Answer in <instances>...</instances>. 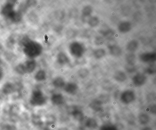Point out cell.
Instances as JSON below:
<instances>
[{
  "label": "cell",
  "instance_id": "cell-1",
  "mask_svg": "<svg viewBox=\"0 0 156 130\" xmlns=\"http://www.w3.org/2000/svg\"><path fill=\"white\" fill-rule=\"evenodd\" d=\"M23 51L25 54L31 58L39 56L42 51V45L39 43L32 41H27L24 44Z\"/></svg>",
  "mask_w": 156,
  "mask_h": 130
},
{
  "label": "cell",
  "instance_id": "cell-2",
  "mask_svg": "<svg viewBox=\"0 0 156 130\" xmlns=\"http://www.w3.org/2000/svg\"><path fill=\"white\" fill-rule=\"evenodd\" d=\"M46 100L43 92L41 89L36 88L32 92L30 103L34 106H42L46 103Z\"/></svg>",
  "mask_w": 156,
  "mask_h": 130
},
{
  "label": "cell",
  "instance_id": "cell-3",
  "mask_svg": "<svg viewBox=\"0 0 156 130\" xmlns=\"http://www.w3.org/2000/svg\"><path fill=\"white\" fill-rule=\"evenodd\" d=\"M2 14L5 17L13 21L17 14V13L14 11V4L11 2L7 3L2 8Z\"/></svg>",
  "mask_w": 156,
  "mask_h": 130
},
{
  "label": "cell",
  "instance_id": "cell-4",
  "mask_svg": "<svg viewBox=\"0 0 156 130\" xmlns=\"http://www.w3.org/2000/svg\"><path fill=\"white\" fill-rule=\"evenodd\" d=\"M25 68L27 73H32L34 71L36 67V63L34 60H28L25 62Z\"/></svg>",
  "mask_w": 156,
  "mask_h": 130
},
{
  "label": "cell",
  "instance_id": "cell-5",
  "mask_svg": "<svg viewBox=\"0 0 156 130\" xmlns=\"http://www.w3.org/2000/svg\"><path fill=\"white\" fill-rule=\"evenodd\" d=\"M52 103L55 105H59L62 104L63 101V98L61 95L59 94H54L51 98Z\"/></svg>",
  "mask_w": 156,
  "mask_h": 130
},
{
  "label": "cell",
  "instance_id": "cell-6",
  "mask_svg": "<svg viewBox=\"0 0 156 130\" xmlns=\"http://www.w3.org/2000/svg\"><path fill=\"white\" fill-rule=\"evenodd\" d=\"M14 86L11 83L7 82L3 85L2 92L5 94L9 95L14 91Z\"/></svg>",
  "mask_w": 156,
  "mask_h": 130
},
{
  "label": "cell",
  "instance_id": "cell-7",
  "mask_svg": "<svg viewBox=\"0 0 156 130\" xmlns=\"http://www.w3.org/2000/svg\"><path fill=\"white\" fill-rule=\"evenodd\" d=\"M46 77V73L43 70H40L35 74L34 78L38 82H42L45 80Z\"/></svg>",
  "mask_w": 156,
  "mask_h": 130
},
{
  "label": "cell",
  "instance_id": "cell-8",
  "mask_svg": "<svg viewBox=\"0 0 156 130\" xmlns=\"http://www.w3.org/2000/svg\"><path fill=\"white\" fill-rule=\"evenodd\" d=\"M32 122L34 125L40 126L43 124V121L41 117L38 115H34L32 118Z\"/></svg>",
  "mask_w": 156,
  "mask_h": 130
},
{
  "label": "cell",
  "instance_id": "cell-9",
  "mask_svg": "<svg viewBox=\"0 0 156 130\" xmlns=\"http://www.w3.org/2000/svg\"><path fill=\"white\" fill-rule=\"evenodd\" d=\"M16 70L17 72L19 73L20 74H24L27 73L25 65L23 64H19L16 67Z\"/></svg>",
  "mask_w": 156,
  "mask_h": 130
},
{
  "label": "cell",
  "instance_id": "cell-10",
  "mask_svg": "<svg viewBox=\"0 0 156 130\" xmlns=\"http://www.w3.org/2000/svg\"><path fill=\"white\" fill-rule=\"evenodd\" d=\"M1 130H17V127L14 125L4 124L1 127Z\"/></svg>",
  "mask_w": 156,
  "mask_h": 130
},
{
  "label": "cell",
  "instance_id": "cell-11",
  "mask_svg": "<svg viewBox=\"0 0 156 130\" xmlns=\"http://www.w3.org/2000/svg\"><path fill=\"white\" fill-rule=\"evenodd\" d=\"M53 85L56 87H62L63 85L62 81L60 78H56L54 81Z\"/></svg>",
  "mask_w": 156,
  "mask_h": 130
},
{
  "label": "cell",
  "instance_id": "cell-12",
  "mask_svg": "<svg viewBox=\"0 0 156 130\" xmlns=\"http://www.w3.org/2000/svg\"><path fill=\"white\" fill-rule=\"evenodd\" d=\"M46 121L47 123L49 124H52L54 123L55 122V117L53 115H50V116L47 117Z\"/></svg>",
  "mask_w": 156,
  "mask_h": 130
},
{
  "label": "cell",
  "instance_id": "cell-13",
  "mask_svg": "<svg viewBox=\"0 0 156 130\" xmlns=\"http://www.w3.org/2000/svg\"><path fill=\"white\" fill-rule=\"evenodd\" d=\"M3 75V71L2 70L1 68H0V80H1L2 78Z\"/></svg>",
  "mask_w": 156,
  "mask_h": 130
},
{
  "label": "cell",
  "instance_id": "cell-14",
  "mask_svg": "<svg viewBox=\"0 0 156 130\" xmlns=\"http://www.w3.org/2000/svg\"><path fill=\"white\" fill-rule=\"evenodd\" d=\"M58 130H71L69 129V128H67L66 127H61V128H59Z\"/></svg>",
  "mask_w": 156,
  "mask_h": 130
},
{
  "label": "cell",
  "instance_id": "cell-15",
  "mask_svg": "<svg viewBox=\"0 0 156 130\" xmlns=\"http://www.w3.org/2000/svg\"><path fill=\"white\" fill-rule=\"evenodd\" d=\"M43 130H51L50 129L48 128H45L43 129Z\"/></svg>",
  "mask_w": 156,
  "mask_h": 130
}]
</instances>
